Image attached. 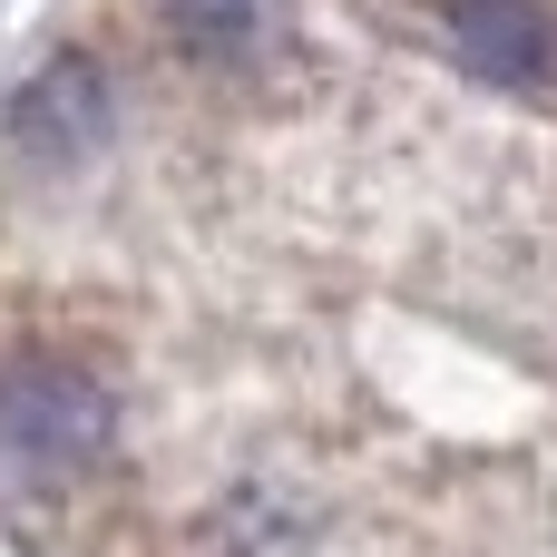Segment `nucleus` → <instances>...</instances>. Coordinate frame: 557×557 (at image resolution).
I'll return each mask as SVG.
<instances>
[{
  "label": "nucleus",
  "mask_w": 557,
  "mask_h": 557,
  "mask_svg": "<svg viewBox=\"0 0 557 557\" xmlns=\"http://www.w3.org/2000/svg\"><path fill=\"white\" fill-rule=\"evenodd\" d=\"M450 39L480 78H548L557 69V29L539 20V0H450Z\"/></svg>",
  "instance_id": "f03ea898"
},
{
  "label": "nucleus",
  "mask_w": 557,
  "mask_h": 557,
  "mask_svg": "<svg viewBox=\"0 0 557 557\" xmlns=\"http://www.w3.org/2000/svg\"><path fill=\"white\" fill-rule=\"evenodd\" d=\"M98 127H108V98H98V69H88V59H59L49 78H29V98H20V137H29L39 157H78Z\"/></svg>",
  "instance_id": "7ed1b4c3"
},
{
  "label": "nucleus",
  "mask_w": 557,
  "mask_h": 557,
  "mask_svg": "<svg viewBox=\"0 0 557 557\" xmlns=\"http://www.w3.org/2000/svg\"><path fill=\"white\" fill-rule=\"evenodd\" d=\"M108 441V392L69 362H20L0 372V450L20 470H78Z\"/></svg>",
  "instance_id": "f257e3e1"
}]
</instances>
